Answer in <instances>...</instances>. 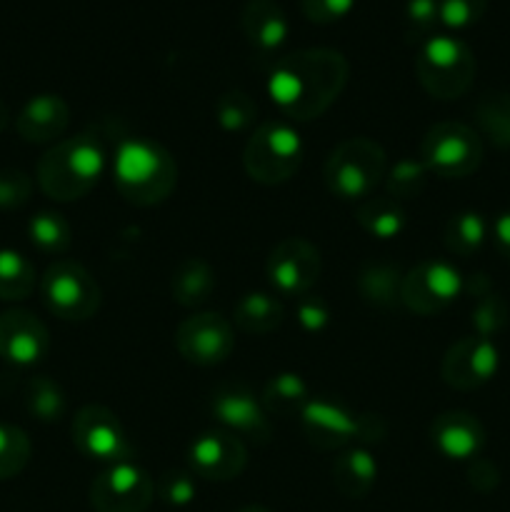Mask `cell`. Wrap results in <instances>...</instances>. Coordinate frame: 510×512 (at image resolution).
Returning a JSON list of instances; mask_svg holds the SVG:
<instances>
[{"instance_id": "cell-7", "label": "cell", "mask_w": 510, "mask_h": 512, "mask_svg": "<svg viewBox=\"0 0 510 512\" xmlns=\"http://www.w3.org/2000/svg\"><path fill=\"white\" fill-rule=\"evenodd\" d=\"M305 438L318 450H340L345 445L363 440L380 443L385 435V423L378 415L353 413L345 405L325 398H313L300 415Z\"/></svg>"}, {"instance_id": "cell-21", "label": "cell", "mask_w": 510, "mask_h": 512, "mask_svg": "<svg viewBox=\"0 0 510 512\" xmlns=\"http://www.w3.org/2000/svg\"><path fill=\"white\" fill-rule=\"evenodd\" d=\"M240 28L258 53H273L288 40V18L275 0H248L240 13Z\"/></svg>"}, {"instance_id": "cell-42", "label": "cell", "mask_w": 510, "mask_h": 512, "mask_svg": "<svg viewBox=\"0 0 510 512\" xmlns=\"http://www.w3.org/2000/svg\"><path fill=\"white\" fill-rule=\"evenodd\" d=\"M298 323L305 333H320L330 323L328 305L320 298H313V295H303L298 300Z\"/></svg>"}, {"instance_id": "cell-2", "label": "cell", "mask_w": 510, "mask_h": 512, "mask_svg": "<svg viewBox=\"0 0 510 512\" xmlns=\"http://www.w3.org/2000/svg\"><path fill=\"white\" fill-rule=\"evenodd\" d=\"M105 168L103 145L95 135L80 133L55 143L38 163V185L48 198L73 203L98 185Z\"/></svg>"}, {"instance_id": "cell-4", "label": "cell", "mask_w": 510, "mask_h": 512, "mask_svg": "<svg viewBox=\"0 0 510 512\" xmlns=\"http://www.w3.org/2000/svg\"><path fill=\"white\" fill-rule=\"evenodd\" d=\"M385 150L370 138H348L328 155L323 168L325 185L340 200L363 203L373 198L385 180Z\"/></svg>"}, {"instance_id": "cell-34", "label": "cell", "mask_w": 510, "mask_h": 512, "mask_svg": "<svg viewBox=\"0 0 510 512\" xmlns=\"http://www.w3.org/2000/svg\"><path fill=\"white\" fill-rule=\"evenodd\" d=\"M30 440L15 425L0 423V480H10L23 473L30 463Z\"/></svg>"}, {"instance_id": "cell-46", "label": "cell", "mask_w": 510, "mask_h": 512, "mask_svg": "<svg viewBox=\"0 0 510 512\" xmlns=\"http://www.w3.org/2000/svg\"><path fill=\"white\" fill-rule=\"evenodd\" d=\"M238 512H270V510L263 508V505H245V508H240Z\"/></svg>"}, {"instance_id": "cell-30", "label": "cell", "mask_w": 510, "mask_h": 512, "mask_svg": "<svg viewBox=\"0 0 510 512\" xmlns=\"http://www.w3.org/2000/svg\"><path fill=\"white\" fill-rule=\"evenodd\" d=\"M25 410L40 423H58L68 410V400L53 378L35 375L25 385Z\"/></svg>"}, {"instance_id": "cell-31", "label": "cell", "mask_w": 510, "mask_h": 512, "mask_svg": "<svg viewBox=\"0 0 510 512\" xmlns=\"http://www.w3.org/2000/svg\"><path fill=\"white\" fill-rule=\"evenodd\" d=\"M35 290V268L25 255L0 250V300H25Z\"/></svg>"}, {"instance_id": "cell-20", "label": "cell", "mask_w": 510, "mask_h": 512, "mask_svg": "<svg viewBox=\"0 0 510 512\" xmlns=\"http://www.w3.org/2000/svg\"><path fill=\"white\" fill-rule=\"evenodd\" d=\"M70 123V108L60 95L43 93L30 98L15 118V130L25 143L45 145L58 140Z\"/></svg>"}, {"instance_id": "cell-14", "label": "cell", "mask_w": 510, "mask_h": 512, "mask_svg": "<svg viewBox=\"0 0 510 512\" xmlns=\"http://www.w3.org/2000/svg\"><path fill=\"white\" fill-rule=\"evenodd\" d=\"M320 253L305 238H285L268 258L270 285L285 298H303L320 278Z\"/></svg>"}, {"instance_id": "cell-41", "label": "cell", "mask_w": 510, "mask_h": 512, "mask_svg": "<svg viewBox=\"0 0 510 512\" xmlns=\"http://www.w3.org/2000/svg\"><path fill=\"white\" fill-rule=\"evenodd\" d=\"M300 8L310 23L330 25L348 15L355 8V0H300Z\"/></svg>"}, {"instance_id": "cell-29", "label": "cell", "mask_w": 510, "mask_h": 512, "mask_svg": "<svg viewBox=\"0 0 510 512\" xmlns=\"http://www.w3.org/2000/svg\"><path fill=\"white\" fill-rule=\"evenodd\" d=\"M485 238H488V223H485L483 215L473 213V210L453 215L445 223V248L453 255H460V258H470V255L478 253L483 248Z\"/></svg>"}, {"instance_id": "cell-38", "label": "cell", "mask_w": 510, "mask_h": 512, "mask_svg": "<svg viewBox=\"0 0 510 512\" xmlns=\"http://www.w3.org/2000/svg\"><path fill=\"white\" fill-rule=\"evenodd\" d=\"M155 493L170 508H185V505H190L195 500L198 488H195V480L190 470H165L160 475L158 485H155Z\"/></svg>"}, {"instance_id": "cell-36", "label": "cell", "mask_w": 510, "mask_h": 512, "mask_svg": "<svg viewBox=\"0 0 510 512\" xmlns=\"http://www.w3.org/2000/svg\"><path fill=\"white\" fill-rule=\"evenodd\" d=\"M440 25L438 0H408L405 5V40L410 45L430 40Z\"/></svg>"}, {"instance_id": "cell-33", "label": "cell", "mask_w": 510, "mask_h": 512, "mask_svg": "<svg viewBox=\"0 0 510 512\" xmlns=\"http://www.w3.org/2000/svg\"><path fill=\"white\" fill-rule=\"evenodd\" d=\"M428 170L420 160L405 158L398 160L393 168L385 173V193L388 198H393L395 203H403V200H413L423 193L425 183H428Z\"/></svg>"}, {"instance_id": "cell-28", "label": "cell", "mask_w": 510, "mask_h": 512, "mask_svg": "<svg viewBox=\"0 0 510 512\" xmlns=\"http://www.w3.org/2000/svg\"><path fill=\"white\" fill-rule=\"evenodd\" d=\"M475 120L485 138L498 148H510V93L490 90L475 105Z\"/></svg>"}, {"instance_id": "cell-12", "label": "cell", "mask_w": 510, "mask_h": 512, "mask_svg": "<svg viewBox=\"0 0 510 512\" xmlns=\"http://www.w3.org/2000/svg\"><path fill=\"white\" fill-rule=\"evenodd\" d=\"M73 443L85 458L100 463H123L130 458V443L118 415L105 405H85L73 418Z\"/></svg>"}, {"instance_id": "cell-8", "label": "cell", "mask_w": 510, "mask_h": 512, "mask_svg": "<svg viewBox=\"0 0 510 512\" xmlns=\"http://www.w3.org/2000/svg\"><path fill=\"white\" fill-rule=\"evenodd\" d=\"M418 160L438 178H468L483 163V140L468 125L445 120L425 133Z\"/></svg>"}, {"instance_id": "cell-32", "label": "cell", "mask_w": 510, "mask_h": 512, "mask_svg": "<svg viewBox=\"0 0 510 512\" xmlns=\"http://www.w3.org/2000/svg\"><path fill=\"white\" fill-rule=\"evenodd\" d=\"M30 243L45 255H60L70 248V225L60 213H38L28 223Z\"/></svg>"}, {"instance_id": "cell-9", "label": "cell", "mask_w": 510, "mask_h": 512, "mask_svg": "<svg viewBox=\"0 0 510 512\" xmlns=\"http://www.w3.org/2000/svg\"><path fill=\"white\" fill-rule=\"evenodd\" d=\"M43 303L60 320H88L100 308V288L75 260H58L40 280Z\"/></svg>"}, {"instance_id": "cell-39", "label": "cell", "mask_w": 510, "mask_h": 512, "mask_svg": "<svg viewBox=\"0 0 510 512\" xmlns=\"http://www.w3.org/2000/svg\"><path fill=\"white\" fill-rule=\"evenodd\" d=\"M490 0H438L440 25L448 30L473 28L488 10Z\"/></svg>"}, {"instance_id": "cell-15", "label": "cell", "mask_w": 510, "mask_h": 512, "mask_svg": "<svg viewBox=\"0 0 510 512\" xmlns=\"http://www.w3.org/2000/svg\"><path fill=\"white\" fill-rule=\"evenodd\" d=\"M500 368V353L490 338L468 335L453 343L440 363V375L453 390L483 388Z\"/></svg>"}, {"instance_id": "cell-44", "label": "cell", "mask_w": 510, "mask_h": 512, "mask_svg": "<svg viewBox=\"0 0 510 512\" xmlns=\"http://www.w3.org/2000/svg\"><path fill=\"white\" fill-rule=\"evenodd\" d=\"M493 240L498 253L503 255V260L510 263V213H503L495 218L493 223Z\"/></svg>"}, {"instance_id": "cell-25", "label": "cell", "mask_w": 510, "mask_h": 512, "mask_svg": "<svg viewBox=\"0 0 510 512\" xmlns=\"http://www.w3.org/2000/svg\"><path fill=\"white\" fill-rule=\"evenodd\" d=\"M310 390L305 380L295 373H280L265 383L260 405L268 415H280V418H293L303 415L310 403Z\"/></svg>"}, {"instance_id": "cell-19", "label": "cell", "mask_w": 510, "mask_h": 512, "mask_svg": "<svg viewBox=\"0 0 510 512\" xmlns=\"http://www.w3.org/2000/svg\"><path fill=\"white\" fill-rule=\"evenodd\" d=\"M430 443L448 460H475L485 448V428L475 415L450 410L430 423Z\"/></svg>"}, {"instance_id": "cell-13", "label": "cell", "mask_w": 510, "mask_h": 512, "mask_svg": "<svg viewBox=\"0 0 510 512\" xmlns=\"http://www.w3.org/2000/svg\"><path fill=\"white\" fill-rule=\"evenodd\" d=\"M235 348L233 325L218 313H195L175 330V350L188 363L210 368L230 358Z\"/></svg>"}, {"instance_id": "cell-18", "label": "cell", "mask_w": 510, "mask_h": 512, "mask_svg": "<svg viewBox=\"0 0 510 512\" xmlns=\"http://www.w3.org/2000/svg\"><path fill=\"white\" fill-rule=\"evenodd\" d=\"M50 333L28 310H5L0 315V358L13 365H35L48 355Z\"/></svg>"}, {"instance_id": "cell-5", "label": "cell", "mask_w": 510, "mask_h": 512, "mask_svg": "<svg viewBox=\"0 0 510 512\" xmlns=\"http://www.w3.org/2000/svg\"><path fill=\"white\" fill-rule=\"evenodd\" d=\"M245 173L263 185L288 183L303 165V140L288 120H263L243 150Z\"/></svg>"}, {"instance_id": "cell-27", "label": "cell", "mask_w": 510, "mask_h": 512, "mask_svg": "<svg viewBox=\"0 0 510 512\" xmlns=\"http://www.w3.org/2000/svg\"><path fill=\"white\" fill-rule=\"evenodd\" d=\"M355 220H358L360 228L368 235H373V238L393 240L403 233L405 210L403 205L395 203L388 195H385V198L373 195V198L358 203V208H355Z\"/></svg>"}, {"instance_id": "cell-6", "label": "cell", "mask_w": 510, "mask_h": 512, "mask_svg": "<svg viewBox=\"0 0 510 512\" xmlns=\"http://www.w3.org/2000/svg\"><path fill=\"white\" fill-rule=\"evenodd\" d=\"M415 73L425 93L438 100H455L473 85L475 55L453 35H433L420 45Z\"/></svg>"}, {"instance_id": "cell-35", "label": "cell", "mask_w": 510, "mask_h": 512, "mask_svg": "<svg viewBox=\"0 0 510 512\" xmlns=\"http://www.w3.org/2000/svg\"><path fill=\"white\" fill-rule=\"evenodd\" d=\"M215 118H218L223 130L238 133V130H245L248 125L255 123V118H258V105L243 90H230V93L220 95L218 103H215Z\"/></svg>"}, {"instance_id": "cell-24", "label": "cell", "mask_w": 510, "mask_h": 512, "mask_svg": "<svg viewBox=\"0 0 510 512\" xmlns=\"http://www.w3.org/2000/svg\"><path fill=\"white\" fill-rule=\"evenodd\" d=\"M170 293L180 308H200L215 293V270L203 258H185L175 268Z\"/></svg>"}, {"instance_id": "cell-17", "label": "cell", "mask_w": 510, "mask_h": 512, "mask_svg": "<svg viewBox=\"0 0 510 512\" xmlns=\"http://www.w3.org/2000/svg\"><path fill=\"white\" fill-rule=\"evenodd\" d=\"M210 408H213L218 423L225 425V430H230L238 438L265 445L273 435L268 413L263 410L260 400H255V395L245 390L243 385H223V388L215 390Z\"/></svg>"}, {"instance_id": "cell-37", "label": "cell", "mask_w": 510, "mask_h": 512, "mask_svg": "<svg viewBox=\"0 0 510 512\" xmlns=\"http://www.w3.org/2000/svg\"><path fill=\"white\" fill-rule=\"evenodd\" d=\"M508 325V303L498 293L478 295V303L473 308V328L480 338L500 333Z\"/></svg>"}, {"instance_id": "cell-10", "label": "cell", "mask_w": 510, "mask_h": 512, "mask_svg": "<svg viewBox=\"0 0 510 512\" xmlns=\"http://www.w3.org/2000/svg\"><path fill=\"white\" fill-rule=\"evenodd\" d=\"M463 275L445 260H423L403 275L400 303L415 315H438L463 293Z\"/></svg>"}, {"instance_id": "cell-40", "label": "cell", "mask_w": 510, "mask_h": 512, "mask_svg": "<svg viewBox=\"0 0 510 512\" xmlns=\"http://www.w3.org/2000/svg\"><path fill=\"white\" fill-rule=\"evenodd\" d=\"M33 195V180L18 168L0 170V210L23 208Z\"/></svg>"}, {"instance_id": "cell-43", "label": "cell", "mask_w": 510, "mask_h": 512, "mask_svg": "<svg viewBox=\"0 0 510 512\" xmlns=\"http://www.w3.org/2000/svg\"><path fill=\"white\" fill-rule=\"evenodd\" d=\"M468 478H470V485H473L475 490H480V493H490V490L498 488V483H500L498 468H495V465L485 458L470 460Z\"/></svg>"}, {"instance_id": "cell-22", "label": "cell", "mask_w": 510, "mask_h": 512, "mask_svg": "<svg viewBox=\"0 0 510 512\" xmlns=\"http://www.w3.org/2000/svg\"><path fill=\"white\" fill-rule=\"evenodd\" d=\"M355 288L368 305L390 310L400 305L403 273H400L398 265L388 263V260H368L365 265H360Z\"/></svg>"}, {"instance_id": "cell-3", "label": "cell", "mask_w": 510, "mask_h": 512, "mask_svg": "<svg viewBox=\"0 0 510 512\" xmlns=\"http://www.w3.org/2000/svg\"><path fill=\"white\" fill-rule=\"evenodd\" d=\"M113 180L118 193L138 208L168 198L178 183V165L160 143L145 138L125 140L115 153Z\"/></svg>"}, {"instance_id": "cell-23", "label": "cell", "mask_w": 510, "mask_h": 512, "mask_svg": "<svg viewBox=\"0 0 510 512\" xmlns=\"http://www.w3.org/2000/svg\"><path fill=\"white\" fill-rule=\"evenodd\" d=\"M378 480V463L365 448H348L333 463V485L350 500H363Z\"/></svg>"}, {"instance_id": "cell-16", "label": "cell", "mask_w": 510, "mask_h": 512, "mask_svg": "<svg viewBox=\"0 0 510 512\" xmlns=\"http://www.w3.org/2000/svg\"><path fill=\"white\" fill-rule=\"evenodd\" d=\"M188 465L195 478L228 483L245 470L248 450L243 440L230 430H210L193 440L188 450Z\"/></svg>"}, {"instance_id": "cell-1", "label": "cell", "mask_w": 510, "mask_h": 512, "mask_svg": "<svg viewBox=\"0 0 510 512\" xmlns=\"http://www.w3.org/2000/svg\"><path fill=\"white\" fill-rule=\"evenodd\" d=\"M350 65L333 48H305L275 63L268 78V93L280 113L290 120L320 118L348 85Z\"/></svg>"}, {"instance_id": "cell-26", "label": "cell", "mask_w": 510, "mask_h": 512, "mask_svg": "<svg viewBox=\"0 0 510 512\" xmlns=\"http://www.w3.org/2000/svg\"><path fill=\"white\" fill-rule=\"evenodd\" d=\"M233 320L243 333L268 335L283 323V305L268 293H248L235 305Z\"/></svg>"}, {"instance_id": "cell-45", "label": "cell", "mask_w": 510, "mask_h": 512, "mask_svg": "<svg viewBox=\"0 0 510 512\" xmlns=\"http://www.w3.org/2000/svg\"><path fill=\"white\" fill-rule=\"evenodd\" d=\"M8 123H10V110H8V105H5L3 100H0V133H3V130L8 128Z\"/></svg>"}, {"instance_id": "cell-11", "label": "cell", "mask_w": 510, "mask_h": 512, "mask_svg": "<svg viewBox=\"0 0 510 512\" xmlns=\"http://www.w3.org/2000/svg\"><path fill=\"white\" fill-rule=\"evenodd\" d=\"M155 498V483L135 463H115L90 485L95 512H145Z\"/></svg>"}]
</instances>
